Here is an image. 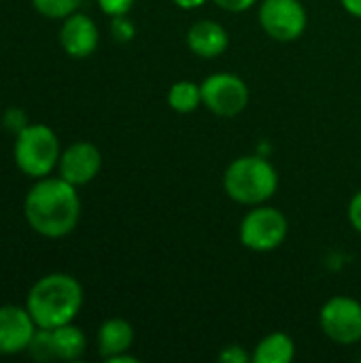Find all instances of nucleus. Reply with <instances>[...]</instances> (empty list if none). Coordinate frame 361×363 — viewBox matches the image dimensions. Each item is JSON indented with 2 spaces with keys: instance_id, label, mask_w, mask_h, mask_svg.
<instances>
[{
  "instance_id": "nucleus-9",
  "label": "nucleus",
  "mask_w": 361,
  "mask_h": 363,
  "mask_svg": "<svg viewBox=\"0 0 361 363\" xmlns=\"http://www.w3.org/2000/svg\"><path fill=\"white\" fill-rule=\"evenodd\" d=\"M102 168V153L96 145L87 140H77L68 145L60 155V177L74 187L91 183Z\"/></svg>"
},
{
  "instance_id": "nucleus-12",
  "label": "nucleus",
  "mask_w": 361,
  "mask_h": 363,
  "mask_svg": "<svg viewBox=\"0 0 361 363\" xmlns=\"http://www.w3.org/2000/svg\"><path fill=\"white\" fill-rule=\"evenodd\" d=\"M230 45L228 30L213 21V19H200L187 30V47L191 53L204 60L219 57Z\"/></svg>"
},
{
  "instance_id": "nucleus-10",
  "label": "nucleus",
  "mask_w": 361,
  "mask_h": 363,
  "mask_svg": "<svg viewBox=\"0 0 361 363\" xmlns=\"http://www.w3.org/2000/svg\"><path fill=\"white\" fill-rule=\"evenodd\" d=\"M38 325L28 308L0 306V355H17L28 351Z\"/></svg>"
},
{
  "instance_id": "nucleus-6",
  "label": "nucleus",
  "mask_w": 361,
  "mask_h": 363,
  "mask_svg": "<svg viewBox=\"0 0 361 363\" xmlns=\"http://www.w3.org/2000/svg\"><path fill=\"white\" fill-rule=\"evenodd\" d=\"M319 325L332 342L343 347L357 345L361 340V304L349 296L330 298L319 311Z\"/></svg>"
},
{
  "instance_id": "nucleus-5",
  "label": "nucleus",
  "mask_w": 361,
  "mask_h": 363,
  "mask_svg": "<svg viewBox=\"0 0 361 363\" xmlns=\"http://www.w3.org/2000/svg\"><path fill=\"white\" fill-rule=\"evenodd\" d=\"M289 223L287 217L272 206H253L240 221V242L255 253H268L283 245L287 238Z\"/></svg>"
},
{
  "instance_id": "nucleus-15",
  "label": "nucleus",
  "mask_w": 361,
  "mask_h": 363,
  "mask_svg": "<svg viewBox=\"0 0 361 363\" xmlns=\"http://www.w3.org/2000/svg\"><path fill=\"white\" fill-rule=\"evenodd\" d=\"M51 334H53L55 359L74 362V359L83 357V353L87 349V338H85L83 330H79L72 323H66V325H60V328L51 330Z\"/></svg>"
},
{
  "instance_id": "nucleus-11",
  "label": "nucleus",
  "mask_w": 361,
  "mask_h": 363,
  "mask_svg": "<svg viewBox=\"0 0 361 363\" xmlns=\"http://www.w3.org/2000/svg\"><path fill=\"white\" fill-rule=\"evenodd\" d=\"M98 40H100V32L89 15L72 13L64 19L60 28V45L70 57L77 60L89 57L96 51Z\"/></svg>"
},
{
  "instance_id": "nucleus-24",
  "label": "nucleus",
  "mask_w": 361,
  "mask_h": 363,
  "mask_svg": "<svg viewBox=\"0 0 361 363\" xmlns=\"http://www.w3.org/2000/svg\"><path fill=\"white\" fill-rule=\"evenodd\" d=\"M4 125H6V128H13L15 132H19V130H23V128L28 125V121H26V117H23L21 111L11 108V111H6V115H4Z\"/></svg>"
},
{
  "instance_id": "nucleus-26",
  "label": "nucleus",
  "mask_w": 361,
  "mask_h": 363,
  "mask_svg": "<svg viewBox=\"0 0 361 363\" xmlns=\"http://www.w3.org/2000/svg\"><path fill=\"white\" fill-rule=\"evenodd\" d=\"M179 9L183 11H191V9H200L202 4H206V0H172Z\"/></svg>"
},
{
  "instance_id": "nucleus-16",
  "label": "nucleus",
  "mask_w": 361,
  "mask_h": 363,
  "mask_svg": "<svg viewBox=\"0 0 361 363\" xmlns=\"http://www.w3.org/2000/svg\"><path fill=\"white\" fill-rule=\"evenodd\" d=\"M168 106L177 113H194L202 104V89L191 81H179L168 89Z\"/></svg>"
},
{
  "instance_id": "nucleus-23",
  "label": "nucleus",
  "mask_w": 361,
  "mask_h": 363,
  "mask_svg": "<svg viewBox=\"0 0 361 363\" xmlns=\"http://www.w3.org/2000/svg\"><path fill=\"white\" fill-rule=\"evenodd\" d=\"M349 221H351L353 230L361 234V189L349 202Z\"/></svg>"
},
{
  "instance_id": "nucleus-25",
  "label": "nucleus",
  "mask_w": 361,
  "mask_h": 363,
  "mask_svg": "<svg viewBox=\"0 0 361 363\" xmlns=\"http://www.w3.org/2000/svg\"><path fill=\"white\" fill-rule=\"evenodd\" d=\"M340 2H343L345 11H347L349 15L361 19V0H340Z\"/></svg>"
},
{
  "instance_id": "nucleus-20",
  "label": "nucleus",
  "mask_w": 361,
  "mask_h": 363,
  "mask_svg": "<svg viewBox=\"0 0 361 363\" xmlns=\"http://www.w3.org/2000/svg\"><path fill=\"white\" fill-rule=\"evenodd\" d=\"M111 32H113L115 40H119V43H128V40H132V36H134V26H132V21H130V19H126V15H121V17H113Z\"/></svg>"
},
{
  "instance_id": "nucleus-7",
  "label": "nucleus",
  "mask_w": 361,
  "mask_h": 363,
  "mask_svg": "<svg viewBox=\"0 0 361 363\" xmlns=\"http://www.w3.org/2000/svg\"><path fill=\"white\" fill-rule=\"evenodd\" d=\"M202 104L219 117H236L249 104L247 83L232 72H215L200 85Z\"/></svg>"
},
{
  "instance_id": "nucleus-17",
  "label": "nucleus",
  "mask_w": 361,
  "mask_h": 363,
  "mask_svg": "<svg viewBox=\"0 0 361 363\" xmlns=\"http://www.w3.org/2000/svg\"><path fill=\"white\" fill-rule=\"evenodd\" d=\"M32 4L40 15L49 19H66L68 15L77 13L81 0H32Z\"/></svg>"
},
{
  "instance_id": "nucleus-19",
  "label": "nucleus",
  "mask_w": 361,
  "mask_h": 363,
  "mask_svg": "<svg viewBox=\"0 0 361 363\" xmlns=\"http://www.w3.org/2000/svg\"><path fill=\"white\" fill-rule=\"evenodd\" d=\"M134 2L136 0H98V6L109 17H121V15H128L130 13V9L134 6Z\"/></svg>"
},
{
  "instance_id": "nucleus-3",
  "label": "nucleus",
  "mask_w": 361,
  "mask_h": 363,
  "mask_svg": "<svg viewBox=\"0 0 361 363\" xmlns=\"http://www.w3.org/2000/svg\"><path fill=\"white\" fill-rule=\"evenodd\" d=\"M223 189L234 202L243 206H257L277 194L279 172L262 155H243L226 168Z\"/></svg>"
},
{
  "instance_id": "nucleus-18",
  "label": "nucleus",
  "mask_w": 361,
  "mask_h": 363,
  "mask_svg": "<svg viewBox=\"0 0 361 363\" xmlns=\"http://www.w3.org/2000/svg\"><path fill=\"white\" fill-rule=\"evenodd\" d=\"M28 355L36 362H53L55 359V349H53V334L51 330H43L38 328L30 347H28Z\"/></svg>"
},
{
  "instance_id": "nucleus-2",
  "label": "nucleus",
  "mask_w": 361,
  "mask_h": 363,
  "mask_svg": "<svg viewBox=\"0 0 361 363\" xmlns=\"http://www.w3.org/2000/svg\"><path fill=\"white\" fill-rule=\"evenodd\" d=\"M83 306L81 283L64 272H53L38 279L26 298V308L34 323L43 330H55L72 323Z\"/></svg>"
},
{
  "instance_id": "nucleus-21",
  "label": "nucleus",
  "mask_w": 361,
  "mask_h": 363,
  "mask_svg": "<svg viewBox=\"0 0 361 363\" xmlns=\"http://www.w3.org/2000/svg\"><path fill=\"white\" fill-rule=\"evenodd\" d=\"M219 362L223 363H249L251 362V355L245 351V349H240L238 345H230V347H226L221 353H219Z\"/></svg>"
},
{
  "instance_id": "nucleus-14",
  "label": "nucleus",
  "mask_w": 361,
  "mask_h": 363,
  "mask_svg": "<svg viewBox=\"0 0 361 363\" xmlns=\"http://www.w3.org/2000/svg\"><path fill=\"white\" fill-rule=\"evenodd\" d=\"M296 357L294 338L285 332H272L257 342L251 353V362L255 363H289Z\"/></svg>"
},
{
  "instance_id": "nucleus-4",
  "label": "nucleus",
  "mask_w": 361,
  "mask_h": 363,
  "mask_svg": "<svg viewBox=\"0 0 361 363\" xmlns=\"http://www.w3.org/2000/svg\"><path fill=\"white\" fill-rule=\"evenodd\" d=\"M57 134L45 123H28L17 132L13 145V157L17 168L30 179H45L60 164Z\"/></svg>"
},
{
  "instance_id": "nucleus-8",
  "label": "nucleus",
  "mask_w": 361,
  "mask_h": 363,
  "mask_svg": "<svg viewBox=\"0 0 361 363\" xmlns=\"http://www.w3.org/2000/svg\"><path fill=\"white\" fill-rule=\"evenodd\" d=\"M306 9L300 0H264L260 4L262 30L279 43L298 40L306 30Z\"/></svg>"
},
{
  "instance_id": "nucleus-1",
  "label": "nucleus",
  "mask_w": 361,
  "mask_h": 363,
  "mask_svg": "<svg viewBox=\"0 0 361 363\" xmlns=\"http://www.w3.org/2000/svg\"><path fill=\"white\" fill-rule=\"evenodd\" d=\"M28 225L45 238L68 236L81 217V200L77 187L62 177L36 179L23 202Z\"/></svg>"
},
{
  "instance_id": "nucleus-13",
  "label": "nucleus",
  "mask_w": 361,
  "mask_h": 363,
  "mask_svg": "<svg viewBox=\"0 0 361 363\" xmlns=\"http://www.w3.org/2000/svg\"><path fill=\"white\" fill-rule=\"evenodd\" d=\"M98 353L102 359H113L128 353L134 345V328L126 319H109L98 330Z\"/></svg>"
},
{
  "instance_id": "nucleus-22",
  "label": "nucleus",
  "mask_w": 361,
  "mask_h": 363,
  "mask_svg": "<svg viewBox=\"0 0 361 363\" xmlns=\"http://www.w3.org/2000/svg\"><path fill=\"white\" fill-rule=\"evenodd\" d=\"M211 2H215L219 9L230 11V13H243L257 4V0H211Z\"/></svg>"
}]
</instances>
